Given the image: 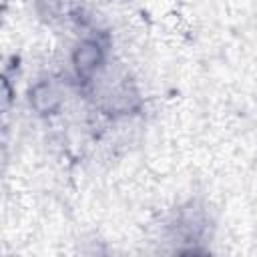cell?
Listing matches in <instances>:
<instances>
[{
  "label": "cell",
  "mask_w": 257,
  "mask_h": 257,
  "mask_svg": "<svg viewBox=\"0 0 257 257\" xmlns=\"http://www.w3.org/2000/svg\"><path fill=\"white\" fill-rule=\"evenodd\" d=\"M102 62V48L98 42L94 40H84L80 42L74 52H72V64H74V70L78 76L82 78H88L96 68L98 64Z\"/></svg>",
  "instance_id": "6da1fadb"
},
{
  "label": "cell",
  "mask_w": 257,
  "mask_h": 257,
  "mask_svg": "<svg viewBox=\"0 0 257 257\" xmlns=\"http://www.w3.org/2000/svg\"><path fill=\"white\" fill-rule=\"evenodd\" d=\"M30 104L34 106L36 112L40 114H50L58 108L60 104V96L56 92V88L48 82H38L32 90H30Z\"/></svg>",
  "instance_id": "7a4b0ae2"
}]
</instances>
